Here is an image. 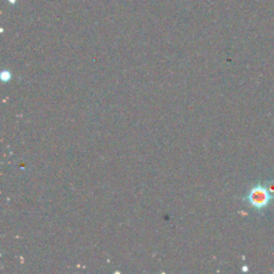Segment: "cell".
I'll list each match as a JSON object with an SVG mask.
<instances>
[{
    "label": "cell",
    "instance_id": "cell-1",
    "mask_svg": "<svg viewBox=\"0 0 274 274\" xmlns=\"http://www.w3.org/2000/svg\"><path fill=\"white\" fill-rule=\"evenodd\" d=\"M242 202L257 213H264L274 204V181L257 182L244 194Z\"/></svg>",
    "mask_w": 274,
    "mask_h": 274
}]
</instances>
